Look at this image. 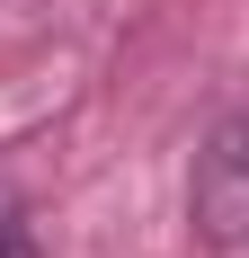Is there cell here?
Instances as JSON below:
<instances>
[{"label": "cell", "instance_id": "6da1fadb", "mask_svg": "<svg viewBox=\"0 0 249 258\" xmlns=\"http://www.w3.org/2000/svg\"><path fill=\"white\" fill-rule=\"evenodd\" d=\"M187 232L205 249H249V116H223V125L196 143V169H187Z\"/></svg>", "mask_w": 249, "mask_h": 258}, {"label": "cell", "instance_id": "7a4b0ae2", "mask_svg": "<svg viewBox=\"0 0 249 258\" xmlns=\"http://www.w3.org/2000/svg\"><path fill=\"white\" fill-rule=\"evenodd\" d=\"M0 258H45V249H36V232H27V223H9V214H0Z\"/></svg>", "mask_w": 249, "mask_h": 258}]
</instances>
